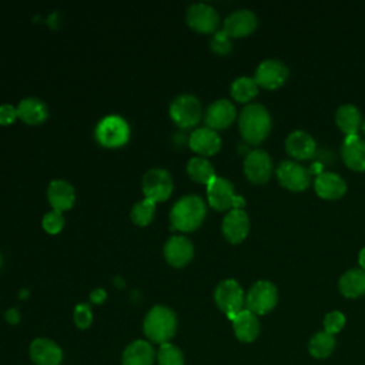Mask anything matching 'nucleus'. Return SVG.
Returning <instances> with one entry per match:
<instances>
[{
	"instance_id": "f257e3e1",
	"label": "nucleus",
	"mask_w": 365,
	"mask_h": 365,
	"mask_svg": "<svg viewBox=\"0 0 365 365\" xmlns=\"http://www.w3.org/2000/svg\"><path fill=\"white\" fill-rule=\"evenodd\" d=\"M207 214L204 200L197 194H185L180 197L170 210V222L173 228L190 232L198 228Z\"/></svg>"
},
{
	"instance_id": "f03ea898",
	"label": "nucleus",
	"mask_w": 365,
	"mask_h": 365,
	"mask_svg": "<svg viewBox=\"0 0 365 365\" xmlns=\"http://www.w3.org/2000/svg\"><path fill=\"white\" fill-rule=\"evenodd\" d=\"M143 331L151 344L163 345L170 342L177 331L175 312L165 305L151 307L144 317Z\"/></svg>"
},
{
	"instance_id": "7ed1b4c3",
	"label": "nucleus",
	"mask_w": 365,
	"mask_h": 365,
	"mask_svg": "<svg viewBox=\"0 0 365 365\" xmlns=\"http://www.w3.org/2000/svg\"><path fill=\"white\" fill-rule=\"evenodd\" d=\"M238 127L242 138L250 144L262 143L271 130V117L268 110L258 103L247 104L240 114Z\"/></svg>"
},
{
	"instance_id": "20e7f679",
	"label": "nucleus",
	"mask_w": 365,
	"mask_h": 365,
	"mask_svg": "<svg viewBox=\"0 0 365 365\" xmlns=\"http://www.w3.org/2000/svg\"><path fill=\"white\" fill-rule=\"evenodd\" d=\"M94 135L104 147H121L130 138V125L121 115L108 114L97 123Z\"/></svg>"
},
{
	"instance_id": "39448f33",
	"label": "nucleus",
	"mask_w": 365,
	"mask_h": 365,
	"mask_svg": "<svg viewBox=\"0 0 365 365\" xmlns=\"http://www.w3.org/2000/svg\"><path fill=\"white\" fill-rule=\"evenodd\" d=\"M207 200L217 211H225L228 208L242 210L245 205V200L235 194L231 181L217 175L207 184Z\"/></svg>"
},
{
	"instance_id": "423d86ee",
	"label": "nucleus",
	"mask_w": 365,
	"mask_h": 365,
	"mask_svg": "<svg viewBox=\"0 0 365 365\" xmlns=\"http://www.w3.org/2000/svg\"><path fill=\"white\" fill-rule=\"evenodd\" d=\"M214 299L217 307L232 319L240 311H242L245 304V295L241 285L235 279H224L218 282L214 291Z\"/></svg>"
},
{
	"instance_id": "0eeeda50",
	"label": "nucleus",
	"mask_w": 365,
	"mask_h": 365,
	"mask_svg": "<svg viewBox=\"0 0 365 365\" xmlns=\"http://www.w3.org/2000/svg\"><path fill=\"white\" fill-rule=\"evenodd\" d=\"M201 114L202 107L200 100L188 93L178 94L170 104V115L173 121L182 128L195 125L201 120Z\"/></svg>"
},
{
	"instance_id": "6e6552de",
	"label": "nucleus",
	"mask_w": 365,
	"mask_h": 365,
	"mask_svg": "<svg viewBox=\"0 0 365 365\" xmlns=\"http://www.w3.org/2000/svg\"><path fill=\"white\" fill-rule=\"evenodd\" d=\"M173 177L161 167L150 168L144 173L141 180V188L145 198L154 201L155 204L167 200L173 192Z\"/></svg>"
},
{
	"instance_id": "1a4fd4ad",
	"label": "nucleus",
	"mask_w": 365,
	"mask_h": 365,
	"mask_svg": "<svg viewBox=\"0 0 365 365\" xmlns=\"http://www.w3.org/2000/svg\"><path fill=\"white\" fill-rule=\"evenodd\" d=\"M278 301L277 287L269 281H257L245 295V307L255 315L269 312Z\"/></svg>"
},
{
	"instance_id": "9d476101",
	"label": "nucleus",
	"mask_w": 365,
	"mask_h": 365,
	"mask_svg": "<svg viewBox=\"0 0 365 365\" xmlns=\"http://www.w3.org/2000/svg\"><path fill=\"white\" fill-rule=\"evenodd\" d=\"M185 20L190 27L200 33H214L220 23L217 10L204 1L190 4L185 11Z\"/></svg>"
},
{
	"instance_id": "9b49d317",
	"label": "nucleus",
	"mask_w": 365,
	"mask_h": 365,
	"mask_svg": "<svg viewBox=\"0 0 365 365\" xmlns=\"http://www.w3.org/2000/svg\"><path fill=\"white\" fill-rule=\"evenodd\" d=\"M275 173L279 184L291 191H304L311 182L308 170L291 160L281 161Z\"/></svg>"
},
{
	"instance_id": "f8f14e48",
	"label": "nucleus",
	"mask_w": 365,
	"mask_h": 365,
	"mask_svg": "<svg viewBox=\"0 0 365 365\" xmlns=\"http://www.w3.org/2000/svg\"><path fill=\"white\" fill-rule=\"evenodd\" d=\"M287 77H288L287 66L279 60L268 58L259 63V66L255 70L254 80L258 86L268 90H274L281 87L285 83Z\"/></svg>"
},
{
	"instance_id": "ddd939ff",
	"label": "nucleus",
	"mask_w": 365,
	"mask_h": 365,
	"mask_svg": "<svg viewBox=\"0 0 365 365\" xmlns=\"http://www.w3.org/2000/svg\"><path fill=\"white\" fill-rule=\"evenodd\" d=\"M244 173L251 182H267L272 174L271 157L264 150L250 151L244 160Z\"/></svg>"
},
{
	"instance_id": "4468645a",
	"label": "nucleus",
	"mask_w": 365,
	"mask_h": 365,
	"mask_svg": "<svg viewBox=\"0 0 365 365\" xmlns=\"http://www.w3.org/2000/svg\"><path fill=\"white\" fill-rule=\"evenodd\" d=\"M29 355L34 365H60L63 361V349L60 345L44 336L31 341Z\"/></svg>"
},
{
	"instance_id": "2eb2a0df",
	"label": "nucleus",
	"mask_w": 365,
	"mask_h": 365,
	"mask_svg": "<svg viewBox=\"0 0 365 365\" xmlns=\"http://www.w3.org/2000/svg\"><path fill=\"white\" fill-rule=\"evenodd\" d=\"M222 234L232 244L242 242L250 232V218L244 210H230L222 218Z\"/></svg>"
},
{
	"instance_id": "dca6fc26",
	"label": "nucleus",
	"mask_w": 365,
	"mask_h": 365,
	"mask_svg": "<svg viewBox=\"0 0 365 365\" xmlns=\"http://www.w3.org/2000/svg\"><path fill=\"white\" fill-rule=\"evenodd\" d=\"M164 257L173 267H184L194 257V245L185 235H171L164 244Z\"/></svg>"
},
{
	"instance_id": "f3484780",
	"label": "nucleus",
	"mask_w": 365,
	"mask_h": 365,
	"mask_svg": "<svg viewBox=\"0 0 365 365\" xmlns=\"http://www.w3.org/2000/svg\"><path fill=\"white\" fill-rule=\"evenodd\" d=\"M257 16L248 9H241L230 13L222 24V30L230 37H244L251 34L257 27Z\"/></svg>"
},
{
	"instance_id": "a211bd4d",
	"label": "nucleus",
	"mask_w": 365,
	"mask_h": 365,
	"mask_svg": "<svg viewBox=\"0 0 365 365\" xmlns=\"http://www.w3.org/2000/svg\"><path fill=\"white\" fill-rule=\"evenodd\" d=\"M237 115L235 106L227 100V98H220L212 101L207 110H205V124L207 127L212 130H221L228 127Z\"/></svg>"
},
{
	"instance_id": "6ab92c4d",
	"label": "nucleus",
	"mask_w": 365,
	"mask_h": 365,
	"mask_svg": "<svg viewBox=\"0 0 365 365\" xmlns=\"http://www.w3.org/2000/svg\"><path fill=\"white\" fill-rule=\"evenodd\" d=\"M188 145L201 157L212 155L221 148V138L218 133L210 127H198L191 131Z\"/></svg>"
},
{
	"instance_id": "aec40b11",
	"label": "nucleus",
	"mask_w": 365,
	"mask_h": 365,
	"mask_svg": "<svg viewBox=\"0 0 365 365\" xmlns=\"http://www.w3.org/2000/svg\"><path fill=\"white\" fill-rule=\"evenodd\" d=\"M47 200L53 210L63 212L73 207L76 201V190L63 178L51 180L47 185Z\"/></svg>"
},
{
	"instance_id": "412c9836",
	"label": "nucleus",
	"mask_w": 365,
	"mask_h": 365,
	"mask_svg": "<svg viewBox=\"0 0 365 365\" xmlns=\"http://www.w3.org/2000/svg\"><path fill=\"white\" fill-rule=\"evenodd\" d=\"M157 352L153 348V344L147 339H135L130 342L121 355L123 365H153L155 361Z\"/></svg>"
},
{
	"instance_id": "4be33fe9",
	"label": "nucleus",
	"mask_w": 365,
	"mask_h": 365,
	"mask_svg": "<svg viewBox=\"0 0 365 365\" xmlns=\"http://www.w3.org/2000/svg\"><path fill=\"white\" fill-rule=\"evenodd\" d=\"M317 194L324 200H338L346 192V184L344 178L335 173H319L314 181Z\"/></svg>"
},
{
	"instance_id": "5701e85b",
	"label": "nucleus",
	"mask_w": 365,
	"mask_h": 365,
	"mask_svg": "<svg viewBox=\"0 0 365 365\" xmlns=\"http://www.w3.org/2000/svg\"><path fill=\"white\" fill-rule=\"evenodd\" d=\"M285 148L291 157L297 160H307L315 154L317 144L311 134L297 130L287 137Z\"/></svg>"
},
{
	"instance_id": "b1692460",
	"label": "nucleus",
	"mask_w": 365,
	"mask_h": 365,
	"mask_svg": "<svg viewBox=\"0 0 365 365\" xmlns=\"http://www.w3.org/2000/svg\"><path fill=\"white\" fill-rule=\"evenodd\" d=\"M344 163L354 171H365V140L348 135L342 144Z\"/></svg>"
},
{
	"instance_id": "393cba45",
	"label": "nucleus",
	"mask_w": 365,
	"mask_h": 365,
	"mask_svg": "<svg viewBox=\"0 0 365 365\" xmlns=\"http://www.w3.org/2000/svg\"><path fill=\"white\" fill-rule=\"evenodd\" d=\"M232 329L235 336L242 342L254 341L259 334V322L255 314L248 311L247 308L240 311L232 319Z\"/></svg>"
},
{
	"instance_id": "a878e982",
	"label": "nucleus",
	"mask_w": 365,
	"mask_h": 365,
	"mask_svg": "<svg viewBox=\"0 0 365 365\" xmlns=\"http://www.w3.org/2000/svg\"><path fill=\"white\" fill-rule=\"evenodd\" d=\"M17 114L24 123L30 125H37L46 121L48 115V108L41 98L26 97L19 103Z\"/></svg>"
},
{
	"instance_id": "bb28decb",
	"label": "nucleus",
	"mask_w": 365,
	"mask_h": 365,
	"mask_svg": "<svg viewBox=\"0 0 365 365\" xmlns=\"http://www.w3.org/2000/svg\"><path fill=\"white\" fill-rule=\"evenodd\" d=\"M339 291L346 298H358L365 294V269L352 268L348 269L339 278Z\"/></svg>"
},
{
	"instance_id": "cd10ccee",
	"label": "nucleus",
	"mask_w": 365,
	"mask_h": 365,
	"mask_svg": "<svg viewBox=\"0 0 365 365\" xmlns=\"http://www.w3.org/2000/svg\"><path fill=\"white\" fill-rule=\"evenodd\" d=\"M335 121L338 128L348 135H356L359 127L362 125V117L359 110L352 104L341 106L335 113Z\"/></svg>"
},
{
	"instance_id": "c85d7f7f",
	"label": "nucleus",
	"mask_w": 365,
	"mask_h": 365,
	"mask_svg": "<svg viewBox=\"0 0 365 365\" xmlns=\"http://www.w3.org/2000/svg\"><path fill=\"white\" fill-rule=\"evenodd\" d=\"M187 174L195 182H201V184L207 185L215 177V170L210 160H207L205 157L197 155V157H192L188 160Z\"/></svg>"
},
{
	"instance_id": "c756f323",
	"label": "nucleus",
	"mask_w": 365,
	"mask_h": 365,
	"mask_svg": "<svg viewBox=\"0 0 365 365\" xmlns=\"http://www.w3.org/2000/svg\"><path fill=\"white\" fill-rule=\"evenodd\" d=\"M257 93H258V84L251 77H247V76L238 77L231 84V96L234 97V100L240 103L250 101L257 96Z\"/></svg>"
},
{
	"instance_id": "7c9ffc66",
	"label": "nucleus",
	"mask_w": 365,
	"mask_h": 365,
	"mask_svg": "<svg viewBox=\"0 0 365 365\" xmlns=\"http://www.w3.org/2000/svg\"><path fill=\"white\" fill-rule=\"evenodd\" d=\"M334 348H335V338L334 335L325 331L317 332L308 344V349L311 355L315 358H327L328 355H331Z\"/></svg>"
},
{
	"instance_id": "2f4dec72",
	"label": "nucleus",
	"mask_w": 365,
	"mask_h": 365,
	"mask_svg": "<svg viewBox=\"0 0 365 365\" xmlns=\"http://www.w3.org/2000/svg\"><path fill=\"white\" fill-rule=\"evenodd\" d=\"M154 214H155V202L148 198H143L133 205L130 217L134 224L144 227L153 221Z\"/></svg>"
},
{
	"instance_id": "473e14b6",
	"label": "nucleus",
	"mask_w": 365,
	"mask_h": 365,
	"mask_svg": "<svg viewBox=\"0 0 365 365\" xmlns=\"http://www.w3.org/2000/svg\"><path fill=\"white\" fill-rule=\"evenodd\" d=\"M155 361L158 365H184L182 351L173 342L160 345Z\"/></svg>"
},
{
	"instance_id": "72a5a7b5",
	"label": "nucleus",
	"mask_w": 365,
	"mask_h": 365,
	"mask_svg": "<svg viewBox=\"0 0 365 365\" xmlns=\"http://www.w3.org/2000/svg\"><path fill=\"white\" fill-rule=\"evenodd\" d=\"M41 227L44 228V231H47L48 234H57L61 231V228L64 227V217L63 212L56 211V210H50L48 212L44 214L43 220H41Z\"/></svg>"
},
{
	"instance_id": "f704fd0d",
	"label": "nucleus",
	"mask_w": 365,
	"mask_h": 365,
	"mask_svg": "<svg viewBox=\"0 0 365 365\" xmlns=\"http://www.w3.org/2000/svg\"><path fill=\"white\" fill-rule=\"evenodd\" d=\"M73 319L80 329H87L93 322V312L90 305L86 302L77 304L73 311Z\"/></svg>"
},
{
	"instance_id": "c9c22d12",
	"label": "nucleus",
	"mask_w": 365,
	"mask_h": 365,
	"mask_svg": "<svg viewBox=\"0 0 365 365\" xmlns=\"http://www.w3.org/2000/svg\"><path fill=\"white\" fill-rule=\"evenodd\" d=\"M210 47L218 54H228L232 48L231 37L224 30L215 31L210 40Z\"/></svg>"
},
{
	"instance_id": "e433bc0d",
	"label": "nucleus",
	"mask_w": 365,
	"mask_h": 365,
	"mask_svg": "<svg viewBox=\"0 0 365 365\" xmlns=\"http://www.w3.org/2000/svg\"><path fill=\"white\" fill-rule=\"evenodd\" d=\"M344 325H345V317L339 311H331L324 318L325 332H328L331 335L339 332L344 328Z\"/></svg>"
},
{
	"instance_id": "4c0bfd02",
	"label": "nucleus",
	"mask_w": 365,
	"mask_h": 365,
	"mask_svg": "<svg viewBox=\"0 0 365 365\" xmlns=\"http://www.w3.org/2000/svg\"><path fill=\"white\" fill-rule=\"evenodd\" d=\"M17 117H19L17 107H14L13 104H9V103L0 104V124L1 125L11 124Z\"/></svg>"
},
{
	"instance_id": "58836bf2",
	"label": "nucleus",
	"mask_w": 365,
	"mask_h": 365,
	"mask_svg": "<svg viewBox=\"0 0 365 365\" xmlns=\"http://www.w3.org/2000/svg\"><path fill=\"white\" fill-rule=\"evenodd\" d=\"M107 298V292L104 288L98 287V288H94L91 292H90V301L94 302V304H101L104 302Z\"/></svg>"
},
{
	"instance_id": "ea45409f",
	"label": "nucleus",
	"mask_w": 365,
	"mask_h": 365,
	"mask_svg": "<svg viewBox=\"0 0 365 365\" xmlns=\"http://www.w3.org/2000/svg\"><path fill=\"white\" fill-rule=\"evenodd\" d=\"M4 318L9 324H17L20 321V314L16 308H9L4 314Z\"/></svg>"
},
{
	"instance_id": "a19ab883",
	"label": "nucleus",
	"mask_w": 365,
	"mask_h": 365,
	"mask_svg": "<svg viewBox=\"0 0 365 365\" xmlns=\"http://www.w3.org/2000/svg\"><path fill=\"white\" fill-rule=\"evenodd\" d=\"M358 262H359L361 268H362V269H365V248H362V250L359 251V255H358Z\"/></svg>"
},
{
	"instance_id": "79ce46f5",
	"label": "nucleus",
	"mask_w": 365,
	"mask_h": 365,
	"mask_svg": "<svg viewBox=\"0 0 365 365\" xmlns=\"http://www.w3.org/2000/svg\"><path fill=\"white\" fill-rule=\"evenodd\" d=\"M1 264H3V255H1V252H0V268H1Z\"/></svg>"
},
{
	"instance_id": "37998d69",
	"label": "nucleus",
	"mask_w": 365,
	"mask_h": 365,
	"mask_svg": "<svg viewBox=\"0 0 365 365\" xmlns=\"http://www.w3.org/2000/svg\"><path fill=\"white\" fill-rule=\"evenodd\" d=\"M362 130H364V133H365V121L362 123Z\"/></svg>"
}]
</instances>
